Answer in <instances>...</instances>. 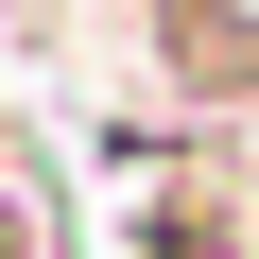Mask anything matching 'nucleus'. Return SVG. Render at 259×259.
Instances as JSON below:
<instances>
[{"instance_id":"nucleus-1","label":"nucleus","mask_w":259,"mask_h":259,"mask_svg":"<svg viewBox=\"0 0 259 259\" xmlns=\"http://www.w3.org/2000/svg\"><path fill=\"white\" fill-rule=\"evenodd\" d=\"M156 69H173V104H259V0H173Z\"/></svg>"},{"instance_id":"nucleus-2","label":"nucleus","mask_w":259,"mask_h":259,"mask_svg":"<svg viewBox=\"0 0 259 259\" xmlns=\"http://www.w3.org/2000/svg\"><path fill=\"white\" fill-rule=\"evenodd\" d=\"M156 18H173V0H156Z\"/></svg>"}]
</instances>
